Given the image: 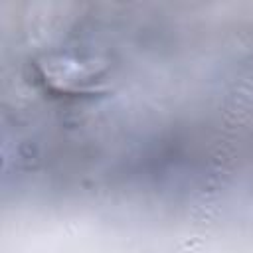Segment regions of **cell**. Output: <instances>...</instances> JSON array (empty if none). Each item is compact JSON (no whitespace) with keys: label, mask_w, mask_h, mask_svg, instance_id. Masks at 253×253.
<instances>
[{"label":"cell","mask_w":253,"mask_h":253,"mask_svg":"<svg viewBox=\"0 0 253 253\" xmlns=\"http://www.w3.org/2000/svg\"><path fill=\"white\" fill-rule=\"evenodd\" d=\"M176 253H206V243L200 237H190L178 247Z\"/></svg>","instance_id":"cell-1"}]
</instances>
